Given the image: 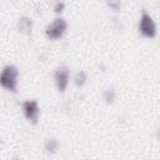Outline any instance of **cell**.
<instances>
[{
    "label": "cell",
    "instance_id": "cell-7",
    "mask_svg": "<svg viewBox=\"0 0 160 160\" xmlns=\"http://www.w3.org/2000/svg\"><path fill=\"white\" fill-rule=\"evenodd\" d=\"M59 146H60V144H59V140L56 138L51 136V138H46L44 140V150H45V152H48L50 155L56 154L59 150Z\"/></svg>",
    "mask_w": 160,
    "mask_h": 160
},
{
    "label": "cell",
    "instance_id": "cell-8",
    "mask_svg": "<svg viewBox=\"0 0 160 160\" xmlns=\"http://www.w3.org/2000/svg\"><path fill=\"white\" fill-rule=\"evenodd\" d=\"M86 81H88V75H86V72H85L84 70H79V71L74 75V78H72V84H74V86L78 88V89L82 88V86L86 84Z\"/></svg>",
    "mask_w": 160,
    "mask_h": 160
},
{
    "label": "cell",
    "instance_id": "cell-9",
    "mask_svg": "<svg viewBox=\"0 0 160 160\" xmlns=\"http://www.w3.org/2000/svg\"><path fill=\"white\" fill-rule=\"evenodd\" d=\"M115 99H116V91L114 88L109 86L106 88L104 91H102V100L108 104V105H112L115 102Z\"/></svg>",
    "mask_w": 160,
    "mask_h": 160
},
{
    "label": "cell",
    "instance_id": "cell-3",
    "mask_svg": "<svg viewBox=\"0 0 160 160\" xmlns=\"http://www.w3.org/2000/svg\"><path fill=\"white\" fill-rule=\"evenodd\" d=\"M68 30V21L59 16L54 19L46 28H45V35L50 40H59L61 39Z\"/></svg>",
    "mask_w": 160,
    "mask_h": 160
},
{
    "label": "cell",
    "instance_id": "cell-4",
    "mask_svg": "<svg viewBox=\"0 0 160 160\" xmlns=\"http://www.w3.org/2000/svg\"><path fill=\"white\" fill-rule=\"evenodd\" d=\"M54 84L59 92H65L70 81V69L66 65H59L54 70Z\"/></svg>",
    "mask_w": 160,
    "mask_h": 160
},
{
    "label": "cell",
    "instance_id": "cell-11",
    "mask_svg": "<svg viewBox=\"0 0 160 160\" xmlns=\"http://www.w3.org/2000/svg\"><path fill=\"white\" fill-rule=\"evenodd\" d=\"M52 10H54L55 14L60 15V14L65 10V2H64L62 0H56V1L54 2V5H52Z\"/></svg>",
    "mask_w": 160,
    "mask_h": 160
},
{
    "label": "cell",
    "instance_id": "cell-5",
    "mask_svg": "<svg viewBox=\"0 0 160 160\" xmlns=\"http://www.w3.org/2000/svg\"><path fill=\"white\" fill-rule=\"evenodd\" d=\"M21 110L22 114L25 116V119L32 124L36 125L39 121V116H40V106L39 102L36 100H25L21 104Z\"/></svg>",
    "mask_w": 160,
    "mask_h": 160
},
{
    "label": "cell",
    "instance_id": "cell-6",
    "mask_svg": "<svg viewBox=\"0 0 160 160\" xmlns=\"http://www.w3.org/2000/svg\"><path fill=\"white\" fill-rule=\"evenodd\" d=\"M32 28H34V22L31 20V18H29L26 15L20 16L18 19V21H16V29L22 35L30 36L32 34Z\"/></svg>",
    "mask_w": 160,
    "mask_h": 160
},
{
    "label": "cell",
    "instance_id": "cell-12",
    "mask_svg": "<svg viewBox=\"0 0 160 160\" xmlns=\"http://www.w3.org/2000/svg\"><path fill=\"white\" fill-rule=\"evenodd\" d=\"M155 138H156V140H160V128H158L155 130Z\"/></svg>",
    "mask_w": 160,
    "mask_h": 160
},
{
    "label": "cell",
    "instance_id": "cell-10",
    "mask_svg": "<svg viewBox=\"0 0 160 160\" xmlns=\"http://www.w3.org/2000/svg\"><path fill=\"white\" fill-rule=\"evenodd\" d=\"M105 4L109 9L114 11H120L122 6V0H105Z\"/></svg>",
    "mask_w": 160,
    "mask_h": 160
},
{
    "label": "cell",
    "instance_id": "cell-2",
    "mask_svg": "<svg viewBox=\"0 0 160 160\" xmlns=\"http://www.w3.org/2000/svg\"><path fill=\"white\" fill-rule=\"evenodd\" d=\"M138 30L146 39H154L158 35L156 24H155L152 16L146 10L141 11V15H140V19L138 22Z\"/></svg>",
    "mask_w": 160,
    "mask_h": 160
},
{
    "label": "cell",
    "instance_id": "cell-1",
    "mask_svg": "<svg viewBox=\"0 0 160 160\" xmlns=\"http://www.w3.org/2000/svg\"><path fill=\"white\" fill-rule=\"evenodd\" d=\"M19 69L14 64H8L2 68L0 74V85L2 89L16 92L18 91V84H19Z\"/></svg>",
    "mask_w": 160,
    "mask_h": 160
}]
</instances>
